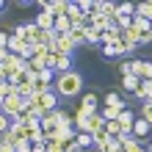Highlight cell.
Listing matches in <instances>:
<instances>
[{
	"instance_id": "d6986e66",
	"label": "cell",
	"mask_w": 152,
	"mask_h": 152,
	"mask_svg": "<svg viewBox=\"0 0 152 152\" xmlns=\"http://www.w3.org/2000/svg\"><path fill=\"white\" fill-rule=\"evenodd\" d=\"M138 80H147V83H152V61H141V72H138Z\"/></svg>"
},
{
	"instance_id": "9a60e30c",
	"label": "cell",
	"mask_w": 152,
	"mask_h": 152,
	"mask_svg": "<svg viewBox=\"0 0 152 152\" xmlns=\"http://www.w3.org/2000/svg\"><path fill=\"white\" fill-rule=\"evenodd\" d=\"M53 31H56V36H69V31H72V22H69L66 17H56V25H53Z\"/></svg>"
},
{
	"instance_id": "603a6c76",
	"label": "cell",
	"mask_w": 152,
	"mask_h": 152,
	"mask_svg": "<svg viewBox=\"0 0 152 152\" xmlns=\"http://www.w3.org/2000/svg\"><path fill=\"white\" fill-rule=\"evenodd\" d=\"M136 86H138V77L136 75H122V88H124V91H133Z\"/></svg>"
},
{
	"instance_id": "30bf717a",
	"label": "cell",
	"mask_w": 152,
	"mask_h": 152,
	"mask_svg": "<svg viewBox=\"0 0 152 152\" xmlns=\"http://www.w3.org/2000/svg\"><path fill=\"white\" fill-rule=\"evenodd\" d=\"M53 50L64 53V56H72V50H75V42L69 39V36H58V39H56V44H53Z\"/></svg>"
},
{
	"instance_id": "83f0119b",
	"label": "cell",
	"mask_w": 152,
	"mask_h": 152,
	"mask_svg": "<svg viewBox=\"0 0 152 152\" xmlns=\"http://www.w3.org/2000/svg\"><path fill=\"white\" fill-rule=\"evenodd\" d=\"M86 44H100V33H97L94 28L86 31Z\"/></svg>"
},
{
	"instance_id": "836d02e7",
	"label": "cell",
	"mask_w": 152,
	"mask_h": 152,
	"mask_svg": "<svg viewBox=\"0 0 152 152\" xmlns=\"http://www.w3.org/2000/svg\"><path fill=\"white\" fill-rule=\"evenodd\" d=\"M8 58H11V53H8V50H0V64H6Z\"/></svg>"
},
{
	"instance_id": "7402d4cb",
	"label": "cell",
	"mask_w": 152,
	"mask_h": 152,
	"mask_svg": "<svg viewBox=\"0 0 152 152\" xmlns=\"http://www.w3.org/2000/svg\"><path fill=\"white\" fill-rule=\"evenodd\" d=\"M147 86H149L147 80H138V86L133 88V97H136V100H141V102H144V100H147Z\"/></svg>"
},
{
	"instance_id": "277c9868",
	"label": "cell",
	"mask_w": 152,
	"mask_h": 152,
	"mask_svg": "<svg viewBox=\"0 0 152 152\" xmlns=\"http://www.w3.org/2000/svg\"><path fill=\"white\" fill-rule=\"evenodd\" d=\"M77 111L83 113V116H91V113H97V111H100V100H97V94H94V91L83 94V97H80V105H77Z\"/></svg>"
},
{
	"instance_id": "5bb4252c",
	"label": "cell",
	"mask_w": 152,
	"mask_h": 152,
	"mask_svg": "<svg viewBox=\"0 0 152 152\" xmlns=\"http://www.w3.org/2000/svg\"><path fill=\"white\" fill-rule=\"evenodd\" d=\"M133 17H141V20L152 22V0H144V3L136 6V11H133Z\"/></svg>"
},
{
	"instance_id": "d590c367",
	"label": "cell",
	"mask_w": 152,
	"mask_h": 152,
	"mask_svg": "<svg viewBox=\"0 0 152 152\" xmlns=\"http://www.w3.org/2000/svg\"><path fill=\"white\" fill-rule=\"evenodd\" d=\"M33 152H47V149H44V144H33Z\"/></svg>"
},
{
	"instance_id": "f1b7e54d",
	"label": "cell",
	"mask_w": 152,
	"mask_h": 152,
	"mask_svg": "<svg viewBox=\"0 0 152 152\" xmlns=\"http://www.w3.org/2000/svg\"><path fill=\"white\" fill-rule=\"evenodd\" d=\"M8 94H11V83L8 80H0V100H6Z\"/></svg>"
},
{
	"instance_id": "3957f363",
	"label": "cell",
	"mask_w": 152,
	"mask_h": 152,
	"mask_svg": "<svg viewBox=\"0 0 152 152\" xmlns=\"http://www.w3.org/2000/svg\"><path fill=\"white\" fill-rule=\"evenodd\" d=\"M22 108H25V100H20L17 94H8L6 100H3V105H0V113H6L8 119H11V116H17Z\"/></svg>"
},
{
	"instance_id": "cb8c5ba5",
	"label": "cell",
	"mask_w": 152,
	"mask_h": 152,
	"mask_svg": "<svg viewBox=\"0 0 152 152\" xmlns=\"http://www.w3.org/2000/svg\"><path fill=\"white\" fill-rule=\"evenodd\" d=\"M141 119L152 127V102H141Z\"/></svg>"
},
{
	"instance_id": "7c38bea8",
	"label": "cell",
	"mask_w": 152,
	"mask_h": 152,
	"mask_svg": "<svg viewBox=\"0 0 152 152\" xmlns=\"http://www.w3.org/2000/svg\"><path fill=\"white\" fill-rule=\"evenodd\" d=\"M124 105H127V102H122V105H102V108H100V113H102V119H105V122H111V119H116V116H119V113L124 111Z\"/></svg>"
},
{
	"instance_id": "ba28073f",
	"label": "cell",
	"mask_w": 152,
	"mask_h": 152,
	"mask_svg": "<svg viewBox=\"0 0 152 152\" xmlns=\"http://www.w3.org/2000/svg\"><path fill=\"white\" fill-rule=\"evenodd\" d=\"M33 25L42 31H53V25H56V17H53L50 11H39V17L33 20Z\"/></svg>"
},
{
	"instance_id": "1f68e13d",
	"label": "cell",
	"mask_w": 152,
	"mask_h": 152,
	"mask_svg": "<svg viewBox=\"0 0 152 152\" xmlns=\"http://www.w3.org/2000/svg\"><path fill=\"white\" fill-rule=\"evenodd\" d=\"M8 36H11V33L0 31V50H6V47H8Z\"/></svg>"
},
{
	"instance_id": "52a82bcc",
	"label": "cell",
	"mask_w": 152,
	"mask_h": 152,
	"mask_svg": "<svg viewBox=\"0 0 152 152\" xmlns=\"http://www.w3.org/2000/svg\"><path fill=\"white\" fill-rule=\"evenodd\" d=\"M116 122H119V130L130 136V133H133V122H136V116H133V111H127V108H124L119 116H116Z\"/></svg>"
},
{
	"instance_id": "8d00e7d4",
	"label": "cell",
	"mask_w": 152,
	"mask_h": 152,
	"mask_svg": "<svg viewBox=\"0 0 152 152\" xmlns=\"http://www.w3.org/2000/svg\"><path fill=\"white\" fill-rule=\"evenodd\" d=\"M0 11H3V0H0Z\"/></svg>"
},
{
	"instance_id": "f546056e",
	"label": "cell",
	"mask_w": 152,
	"mask_h": 152,
	"mask_svg": "<svg viewBox=\"0 0 152 152\" xmlns=\"http://www.w3.org/2000/svg\"><path fill=\"white\" fill-rule=\"evenodd\" d=\"M102 152H122V144H119L116 138H111V141H108V147H105Z\"/></svg>"
},
{
	"instance_id": "d6a6232c",
	"label": "cell",
	"mask_w": 152,
	"mask_h": 152,
	"mask_svg": "<svg viewBox=\"0 0 152 152\" xmlns=\"http://www.w3.org/2000/svg\"><path fill=\"white\" fill-rule=\"evenodd\" d=\"M64 152H83V149H80V147L75 144V141H69V144L64 147Z\"/></svg>"
},
{
	"instance_id": "4dcf8cb0",
	"label": "cell",
	"mask_w": 152,
	"mask_h": 152,
	"mask_svg": "<svg viewBox=\"0 0 152 152\" xmlns=\"http://www.w3.org/2000/svg\"><path fill=\"white\" fill-rule=\"evenodd\" d=\"M8 127H11V119H8L6 113H0V133H6Z\"/></svg>"
},
{
	"instance_id": "4fadbf2b",
	"label": "cell",
	"mask_w": 152,
	"mask_h": 152,
	"mask_svg": "<svg viewBox=\"0 0 152 152\" xmlns=\"http://www.w3.org/2000/svg\"><path fill=\"white\" fill-rule=\"evenodd\" d=\"M119 44L124 47V53H133L138 47V39L133 36V31H122V39H119Z\"/></svg>"
},
{
	"instance_id": "f35d334b",
	"label": "cell",
	"mask_w": 152,
	"mask_h": 152,
	"mask_svg": "<svg viewBox=\"0 0 152 152\" xmlns=\"http://www.w3.org/2000/svg\"><path fill=\"white\" fill-rule=\"evenodd\" d=\"M0 80H3V77H0Z\"/></svg>"
},
{
	"instance_id": "484cf974",
	"label": "cell",
	"mask_w": 152,
	"mask_h": 152,
	"mask_svg": "<svg viewBox=\"0 0 152 152\" xmlns=\"http://www.w3.org/2000/svg\"><path fill=\"white\" fill-rule=\"evenodd\" d=\"M105 130H108V136H111V138H116V136H119V133H122V130H119V122H116V119L105 122Z\"/></svg>"
},
{
	"instance_id": "4316f807",
	"label": "cell",
	"mask_w": 152,
	"mask_h": 152,
	"mask_svg": "<svg viewBox=\"0 0 152 152\" xmlns=\"http://www.w3.org/2000/svg\"><path fill=\"white\" fill-rule=\"evenodd\" d=\"M77 8H80L83 14H91V11H94V0H77Z\"/></svg>"
},
{
	"instance_id": "ffe728a7",
	"label": "cell",
	"mask_w": 152,
	"mask_h": 152,
	"mask_svg": "<svg viewBox=\"0 0 152 152\" xmlns=\"http://www.w3.org/2000/svg\"><path fill=\"white\" fill-rule=\"evenodd\" d=\"M0 144L8 147V149H17V144H20V141L11 136V130H6V133H0Z\"/></svg>"
},
{
	"instance_id": "7a4b0ae2",
	"label": "cell",
	"mask_w": 152,
	"mask_h": 152,
	"mask_svg": "<svg viewBox=\"0 0 152 152\" xmlns=\"http://www.w3.org/2000/svg\"><path fill=\"white\" fill-rule=\"evenodd\" d=\"M130 31H133V36L138 39V44H147V42H152V22L141 20V17H133Z\"/></svg>"
},
{
	"instance_id": "9c48e42d",
	"label": "cell",
	"mask_w": 152,
	"mask_h": 152,
	"mask_svg": "<svg viewBox=\"0 0 152 152\" xmlns=\"http://www.w3.org/2000/svg\"><path fill=\"white\" fill-rule=\"evenodd\" d=\"M56 127H58V122H56V111L44 113V116H42V133H44V136H53V133H56Z\"/></svg>"
},
{
	"instance_id": "6da1fadb",
	"label": "cell",
	"mask_w": 152,
	"mask_h": 152,
	"mask_svg": "<svg viewBox=\"0 0 152 152\" xmlns=\"http://www.w3.org/2000/svg\"><path fill=\"white\" fill-rule=\"evenodd\" d=\"M80 88H83V77L75 69L64 72V75H56V80H53V91L58 97H75V94H80Z\"/></svg>"
},
{
	"instance_id": "8fae6325",
	"label": "cell",
	"mask_w": 152,
	"mask_h": 152,
	"mask_svg": "<svg viewBox=\"0 0 152 152\" xmlns=\"http://www.w3.org/2000/svg\"><path fill=\"white\" fill-rule=\"evenodd\" d=\"M119 39H122V31L116 28V22H113V25H111V28L105 31V33H102V36H100V42H102V47H105V44H116Z\"/></svg>"
},
{
	"instance_id": "2e32d148",
	"label": "cell",
	"mask_w": 152,
	"mask_h": 152,
	"mask_svg": "<svg viewBox=\"0 0 152 152\" xmlns=\"http://www.w3.org/2000/svg\"><path fill=\"white\" fill-rule=\"evenodd\" d=\"M42 108H44V113L56 111V108H58V94H56V91H47V94H42Z\"/></svg>"
},
{
	"instance_id": "e0dca14e",
	"label": "cell",
	"mask_w": 152,
	"mask_h": 152,
	"mask_svg": "<svg viewBox=\"0 0 152 152\" xmlns=\"http://www.w3.org/2000/svg\"><path fill=\"white\" fill-rule=\"evenodd\" d=\"M22 47H25V42L20 39V36H14V33H11V36H8V53H11V56H20V53H22Z\"/></svg>"
},
{
	"instance_id": "ac0fdd59",
	"label": "cell",
	"mask_w": 152,
	"mask_h": 152,
	"mask_svg": "<svg viewBox=\"0 0 152 152\" xmlns=\"http://www.w3.org/2000/svg\"><path fill=\"white\" fill-rule=\"evenodd\" d=\"M102 124H105L102 113H100V111H97V113H91V116H88V136H91V133H97V130L102 127Z\"/></svg>"
},
{
	"instance_id": "e575fe53",
	"label": "cell",
	"mask_w": 152,
	"mask_h": 152,
	"mask_svg": "<svg viewBox=\"0 0 152 152\" xmlns=\"http://www.w3.org/2000/svg\"><path fill=\"white\" fill-rule=\"evenodd\" d=\"M144 102H152V83L147 86V100H144Z\"/></svg>"
},
{
	"instance_id": "44dd1931",
	"label": "cell",
	"mask_w": 152,
	"mask_h": 152,
	"mask_svg": "<svg viewBox=\"0 0 152 152\" xmlns=\"http://www.w3.org/2000/svg\"><path fill=\"white\" fill-rule=\"evenodd\" d=\"M69 39L75 42V47H77V44H86V31L83 28H72V31H69Z\"/></svg>"
},
{
	"instance_id": "74e56055",
	"label": "cell",
	"mask_w": 152,
	"mask_h": 152,
	"mask_svg": "<svg viewBox=\"0 0 152 152\" xmlns=\"http://www.w3.org/2000/svg\"><path fill=\"white\" fill-rule=\"evenodd\" d=\"M147 149H149V152H152V144H149V147H147Z\"/></svg>"
},
{
	"instance_id": "d4e9b609",
	"label": "cell",
	"mask_w": 152,
	"mask_h": 152,
	"mask_svg": "<svg viewBox=\"0 0 152 152\" xmlns=\"http://www.w3.org/2000/svg\"><path fill=\"white\" fill-rule=\"evenodd\" d=\"M75 144H77L80 149L91 147V136H88V133H77V136H75Z\"/></svg>"
},
{
	"instance_id": "5b68a950",
	"label": "cell",
	"mask_w": 152,
	"mask_h": 152,
	"mask_svg": "<svg viewBox=\"0 0 152 152\" xmlns=\"http://www.w3.org/2000/svg\"><path fill=\"white\" fill-rule=\"evenodd\" d=\"M53 53V61H56V75H64V72H72V56H64L58 50H50Z\"/></svg>"
},
{
	"instance_id": "8992f818",
	"label": "cell",
	"mask_w": 152,
	"mask_h": 152,
	"mask_svg": "<svg viewBox=\"0 0 152 152\" xmlns=\"http://www.w3.org/2000/svg\"><path fill=\"white\" fill-rule=\"evenodd\" d=\"M149 133H152V127H149L144 119H141V116H136V122H133V133H130V136L136 138V141H144Z\"/></svg>"
}]
</instances>
